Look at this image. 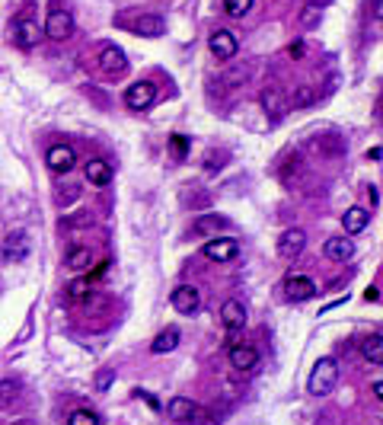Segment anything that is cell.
Instances as JSON below:
<instances>
[{"instance_id":"cell-1","label":"cell","mask_w":383,"mask_h":425,"mask_svg":"<svg viewBox=\"0 0 383 425\" xmlns=\"http://www.w3.org/2000/svg\"><path fill=\"white\" fill-rule=\"evenodd\" d=\"M335 383H339V365H335V359H319L317 365H313V371H310V381H307V390L313 393V397H326V393L335 390Z\"/></svg>"},{"instance_id":"cell-2","label":"cell","mask_w":383,"mask_h":425,"mask_svg":"<svg viewBox=\"0 0 383 425\" xmlns=\"http://www.w3.org/2000/svg\"><path fill=\"white\" fill-rule=\"evenodd\" d=\"M167 409H169V419H176L179 425H205V419H208V413L198 403H192L189 397H173Z\"/></svg>"},{"instance_id":"cell-3","label":"cell","mask_w":383,"mask_h":425,"mask_svg":"<svg viewBox=\"0 0 383 425\" xmlns=\"http://www.w3.org/2000/svg\"><path fill=\"white\" fill-rule=\"evenodd\" d=\"M45 35L55 39V42H64L74 35V17H71V10H48V19H45Z\"/></svg>"},{"instance_id":"cell-4","label":"cell","mask_w":383,"mask_h":425,"mask_svg":"<svg viewBox=\"0 0 383 425\" xmlns=\"http://www.w3.org/2000/svg\"><path fill=\"white\" fill-rule=\"evenodd\" d=\"M208 48L217 61H234L236 51H240V42H236V35L230 29H214L208 35Z\"/></svg>"},{"instance_id":"cell-5","label":"cell","mask_w":383,"mask_h":425,"mask_svg":"<svg viewBox=\"0 0 383 425\" xmlns=\"http://www.w3.org/2000/svg\"><path fill=\"white\" fill-rule=\"evenodd\" d=\"M205 259H211V262H230V259L240 256V243L234 240V237H214V240L205 243Z\"/></svg>"},{"instance_id":"cell-6","label":"cell","mask_w":383,"mask_h":425,"mask_svg":"<svg viewBox=\"0 0 383 425\" xmlns=\"http://www.w3.org/2000/svg\"><path fill=\"white\" fill-rule=\"evenodd\" d=\"M259 102H262V109H265V116L272 118V122H278V118L288 116V96H284L278 87H265V90L259 93Z\"/></svg>"},{"instance_id":"cell-7","label":"cell","mask_w":383,"mask_h":425,"mask_svg":"<svg viewBox=\"0 0 383 425\" xmlns=\"http://www.w3.org/2000/svg\"><path fill=\"white\" fill-rule=\"evenodd\" d=\"M45 163H48L55 173H71L77 167V154L71 144H51L48 154H45Z\"/></svg>"},{"instance_id":"cell-8","label":"cell","mask_w":383,"mask_h":425,"mask_svg":"<svg viewBox=\"0 0 383 425\" xmlns=\"http://www.w3.org/2000/svg\"><path fill=\"white\" fill-rule=\"evenodd\" d=\"M153 100H157V87L150 84V80H141V84H131V87L125 90V106H128V109H134V112L147 109Z\"/></svg>"},{"instance_id":"cell-9","label":"cell","mask_w":383,"mask_h":425,"mask_svg":"<svg viewBox=\"0 0 383 425\" xmlns=\"http://www.w3.org/2000/svg\"><path fill=\"white\" fill-rule=\"evenodd\" d=\"M100 71L106 77H122L128 71V58H125V51L118 48V45H106L100 55Z\"/></svg>"},{"instance_id":"cell-10","label":"cell","mask_w":383,"mask_h":425,"mask_svg":"<svg viewBox=\"0 0 383 425\" xmlns=\"http://www.w3.org/2000/svg\"><path fill=\"white\" fill-rule=\"evenodd\" d=\"M310 150L313 154H319V157H342L345 150H348V144H345V138H339V134H317V138H310Z\"/></svg>"},{"instance_id":"cell-11","label":"cell","mask_w":383,"mask_h":425,"mask_svg":"<svg viewBox=\"0 0 383 425\" xmlns=\"http://www.w3.org/2000/svg\"><path fill=\"white\" fill-rule=\"evenodd\" d=\"M307 246V234L300 230V227H291V230H284L281 240H278V256L281 259H297Z\"/></svg>"},{"instance_id":"cell-12","label":"cell","mask_w":383,"mask_h":425,"mask_svg":"<svg viewBox=\"0 0 383 425\" xmlns=\"http://www.w3.org/2000/svg\"><path fill=\"white\" fill-rule=\"evenodd\" d=\"M230 365L236 368V371H243V374H252L259 368V352L252 349V345H230Z\"/></svg>"},{"instance_id":"cell-13","label":"cell","mask_w":383,"mask_h":425,"mask_svg":"<svg viewBox=\"0 0 383 425\" xmlns=\"http://www.w3.org/2000/svg\"><path fill=\"white\" fill-rule=\"evenodd\" d=\"M317 282L307 275H291L288 282H284V294H288V300H310L313 294H317Z\"/></svg>"},{"instance_id":"cell-14","label":"cell","mask_w":383,"mask_h":425,"mask_svg":"<svg viewBox=\"0 0 383 425\" xmlns=\"http://www.w3.org/2000/svg\"><path fill=\"white\" fill-rule=\"evenodd\" d=\"M131 29L144 39H160V35L167 33V19L157 17V13H141V17L131 23Z\"/></svg>"},{"instance_id":"cell-15","label":"cell","mask_w":383,"mask_h":425,"mask_svg":"<svg viewBox=\"0 0 383 425\" xmlns=\"http://www.w3.org/2000/svg\"><path fill=\"white\" fill-rule=\"evenodd\" d=\"M173 307L179 310V314H195V310L201 307L198 288H192V284H179V288L173 291Z\"/></svg>"},{"instance_id":"cell-16","label":"cell","mask_w":383,"mask_h":425,"mask_svg":"<svg viewBox=\"0 0 383 425\" xmlns=\"http://www.w3.org/2000/svg\"><path fill=\"white\" fill-rule=\"evenodd\" d=\"M13 42H17L19 48H32V45H39V23H32L29 17L17 19V23H13Z\"/></svg>"},{"instance_id":"cell-17","label":"cell","mask_w":383,"mask_h":425,"mask_svg":"<svg viewBox=\"0 0 383 425\" xmlns=\"http://www.w3.org/2000/svg\"><path fill=\"white\" fill-rule=\"evenodd\" d=\"M26 256H29V237H26V230H13V234H7V240H3V259L23 262Z\"/></svg>"},{"instance_id":"cell-18","label":"cell","mask_w":383,"mask_h":425,"mask_svg":"<svg viewBox=\"0 0 383 425\" xmlns=\"http://www.w3.org/2000/svg\"><path fill=\"white\" fill-rule=\"evenodd\" d=\"M221 320H224V326L230 329V333H236V329H243V323H246V307H243L240 300H224V307H221Z\"/></svg>"},{"instance_id":"cell-19","label":"cell","mask_w":383,"mask_h":425,"mask_svg":"<svg viewBox=\"0 0 383 425\" xmlns=\"http://www.w3.org/2000/svg\"><path fill=\"white\" fill-rule=\"evenodd\" d=\"M230 224V221H227V217H221V215H198L195 217V224H192V234L195 237H211L214 234L217 237V230H221V227H227Z\"/></svg>"},{"instance_id":"cell-20","label":"cell","mask_w":383,"mask_h":425,"mask_svg":"<svg viewBox=\"0 0 383 425\" xmlns=\"http://www.w3.org/2000/svg\"><path fill=\"white\" fill-rule=\"evenodd\" d=\"M323 253L333 259V262H348V259L355 256V243L345 240V237H333V240H326Z\"/></svg>"},{"instance_id":"cell-21","label":"cell","mask_w":383,"mask_h":425,"mask_svg":"<svg viewBox=\"0 0 383 425\" xmlns=\"http://www.w3.org/2000/svg\"><path fill=\"white\" fill-rule=\"evenodd\" d=\"M86 173V183L90 186H109L112 183V163H106V160H90L84 167Z\"/></svg>"},{"instance_id":"cell-22","label":"cell","mask_w":383,"mask_h":425,"mask_svg":"<svg viewBox=\"0 0 383 425\" xmlns=\"http://www.w3.org/2000/svg\"><path fill=\"white\" fill-rule=\"evenodd\" d=\"M342 224H345V234H361L367 224H371V215L364 208H348L342 215Z\"/></svg>"},{"instance_id":"cell-23","label":"cell","mask_w":383,"mask_h":425,"mask_svg":"<svg viewBox=\"0 0 383 425\" xmlns=\"http://www.w3.org/2000/svg\"><path fill=\"white\" fill-rule=\"evenodd\" d=\"M176 345H179V329H176V326H167L157 339L150 342V352H153V355H163V352H173Z\"/></svg>"},{"instance_id":"cell-24","label":"cell","mask_w":383,"mask_h":425,"mask_svg":"<svg viewBox=\"0 0 383 425\" xmlns=\"http://www.w3.org/2000/svg\"><path fill=\"white\" fill-rule=\"evenodd\" d=\"M317 102V87H310V84H300L291 90V96H288V106L294 109H307Z\"/></svg>"},{"instance_id":"cell-25","label":"cell","mask_w":383,"mask_h":425,"mask_svg":"<svg viewBox=\"0 0 383 425\" xmlns=\"http://www.w3.org/2000/svg\"><path fill=\"white\" fill-rule=\"evenodd\" d=\"M361 355H364L371 365H383V336H367V339H361Z\"/></svg>"},{"instance_id":"cell-26","label":"cell","mask_w":383,"mask_h":425,"mask_svg":"<svg viewBox=\"0 0 383 425\" xmlns=\"http://www.w3.org/2000/svg\"><path fill=\"white\" fill-rule=\"evenodd\" d=\"M90 262H93V256L86 246H74V250L67 253V269L71 272H84V269H90Z\"/></svg>"},{"instance_id":"cell-27","label":"cell","mask_w":383,"mask_h":425,"mask_svg":"<svg viewBox=\"0 0 383 425\" xmlns=\"http://www.w3.org/2000/svg\"><path fill=\"white\" fill-rule=\"evenodd\" d=\"M252 10V0H224V13L230 19H243Z\"/></svg>"},{"instance_id":"cell-28","label":"cell","mask_w":383,"mask_h":425,"mask_svg":"<svg viewBox=\"0 0 383 425\" xmlns=\"http://www.w3.org/2000/svg\"><path fill=\"white\" fill-rule=\"evenodd\" d=\"M319 19H323V10H319L317 3H307V7L300 10V26H303V29H313V26H319Z\"/></svg>"},{"instance_id":"cell-29","label":"cell","mask_w":383,"mask_h":425,"mask_svg":"<svg viewBox=\"0 0 383 425\" xmlns=\"http://www.w3.org/2000/svg\"><path fill=\"white\" fill-rule=\"evenodd\" d=\"M67 298L71 300H86L90 298V278H74L67 284Z\"/></svg>"},{"instance_id":"cell-30","label":"cell","mask_w":383,"mask_h":425,"mask_svg":"<svg viewBox=\"0 0 383 425\" xmlns=\"http://www.w3.org/2000/svg\"><path fill=\"white\" fill-rule=\"evenodd\" d=\"M246 77H250V64H234L221 80H224V87H236V84H243Z\"/></svg>"},{"instance_id":"cell-31","label":"cell","mask_w":383,"mask_h":425,"mask_svg":"<svg viewBox=\"0 0 383 425\" xmlns=\"http://www.w3.org/2000/svg\"><path fill=\"white\" fill-rule=\"evenodd\" d=\"M67 425H100V416L93 409H77L74 416L67 419Z\"/></svg>"},{"instance_id":"cell-32","label":"cell","mask_w":383,"mask_h":425,"mask_svg":"<svg viewBox=\"0 0 383 425\" xmlns=\"http://www.w3.org/2000/svg\"><path fill=\"white\" fill-rule=\"evenodd\" d=\"M19 383L13 381H0V406H10V400H17Z\"/></svg>"},{"instance_id":"cell-33","label":"cell","mask_w":383,"mask_h":425,"mask_svg":"<svg viewBox=\"0 0 383 425\" xmlns=\"http://www.w3.org/2000/svg\"><path fill=\"white\" fill-rule=\"evenodd\" d=\"M112 381H115V368H102L100 374H96V387H100V390H109Z\"/></svg>"},{"instance_id":"cell-34","label":"cell","mask_w":383,"mask_h":425,"mask_svg":"<svg viewBox=\"0 0 383 425\" xmlns=\"http://www.w3.org/2000/svg\"><path fill=\"white\" fill-rule=\"evenodd\" d=\"M169 144H173V154H176V157L183 160V157H185V150H189V141H185L183 134H173V141H169Z\"/></svg>"},{"instance_id":"cell-35","label":"cell","mask_w":383,"mask_h":425,"mask_svg":"<svg viewBox=\"0 0 383 425\" xmlns=\"http://www.w3.org/2000/svg\"><path fill=\"white\" fill-rule=\"evenodd\" d=\"M288 55H291V58H303V42H294L291 48H288Z\"/></svg>"},{"instance_id":"cell-36","label":"cell","mask_w":383,"mask_h":425,"mask_svg":"<svg viewBox=\"0 0 383 425\" xmlns=\"http://www.w3.org/2000/svg\"><path fill=\"white\" fill-rule=\"evenodd\" d=\"M377 298H380V294H377V288H367V291H364V300H377Z\"/></svg>"},{"instance_id":"cell-37","label":"cell","mask_w":383,"mask_h":425,"mask_svg":"<svg viewBox=\"0 0 383 425\" xmlns=\"http://www.w3.org/2000/svg\"><path fill=\"white\" fill-rule=\"evenodd\" d=\"M374 13H377V19L383 23V0H377V3H374Z\"/></svg>"},{"instance_id":"cell-38","label":"cell","mask_w":383,"mask_h":425,"mask_svg":"<svg viewBox=\"0 0 383 425\" xmlns=\"http://www.w3.org/2000/svg\"><path fill=\"white\" fill-rule=\"evenodd\" d=\"M374 393H377V400L383 403V381H377V383H374Z\"/></svg>"}]
</instances>
